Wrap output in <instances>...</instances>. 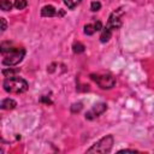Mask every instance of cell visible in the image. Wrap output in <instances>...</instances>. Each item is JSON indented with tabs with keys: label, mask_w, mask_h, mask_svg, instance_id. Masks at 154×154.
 <instances>
[{
	"label": "cell",
	"mask_w": 154,
	"mask_h": 154,
	"mask_svg": "<svg viewBox=\"0 0 154 154\" xmlns=\"http://www.w3.org/2000/svg\"><path fill=\"white\" fill-rule=\"evenodd\" d=\"M112 146H113V136L107 135L96 143H94L93 147L88 149V153H108L111 152Z\"/></svg>",
	"instance_id": "cell-3"
},
{
	"label": "cell",
	"mask_w": 154,
	"mask_h": 154,
	"mask_svg": "<svg viewBox=\"0 0 154 154\" xmlns=\"http://www.w3.org/2000/svg\"><path fill=\"white\" fill-rule=\"evenodd\" d=\"M16 101L12 99H5L1 101V108L2 109H13L16 107Z\"/></svg>",
	"instance_id": "cell-10"
},
{
	"label": "cell",
	"mask_w": 154,
	"mask_h": 154,
	"mask_svg": "<svg viewBox=\"0 0 154 154\" xmlns=\"http://www.w3.org/2000/svg\"><path fill=\"white\" fill-rule=\"evenodd\" d=\"M91 78L96 82V84L101 88V89H111L114 87L116 84V78L112 75H91Z\"/></svg>",
	"instance_id": "cell-4"
},
{
	"label": "cell",
	"mask_w": 154,
	"mask_h": 154,
	"mask_svg": "<svg viewBox=\"0 0 154 154\" xmlns=\"http://www.w3.org/2000/svg\"><path fill=\"white\" fill-rule=\"evenodd\" d=\"M123 14H124V11H123L122 7H119L116 11H113L111 13L109 18H108V22H107L106 26H108L112 31L113 30H117L122 25V17H123Z\"/></svg>",
	"instance_id": "cell-5"
},
{
	"label": "cell",
	"mask_w": 154,
	"mask_h": 154,
	"mask_svg": "<svg viewBox=\"0 0 154 154\" xmlns=\"http://www.w3.org/2000/svg\"><path fill=\"white\" fill-rule=\"evenodd\" d=\"M101 29H102V24H101L100 20H97V22H95V23H93V24H87V25L84 26V34H87V35H93L95 31H99V30H101Z\"/></svg>",
	"instance_id": "cell-7"
},
{
	"label": "cell",
	"mask_w": 154,
	"mask_h": 154,
	"mask_svg": "<svg viewBox=\"0 0 154 154\" xmlns=\"http://www.w3.org/2000/svg\"><path fill=\"white\" fill-rule=\"evenodd\" d=\"M111 35H112V30L108 26H103L101 29V36H100L101 42H107L111 38Z\"/></svg>",
	"instance_id": "cell-9"
},
{
	"label": "cell",
	"mask_w": 154,
	"mask_h": 154,
	"mask_svg": "<svg viewBox=\"0 0 154 154\" xmlns=\"http://www.w3.org/2000/svg\"><path fill=\"white\" fill-rule=\"evenodd\" d=\"M1 24H2V26H1V31L4 32V31L6 30V26H7V24H6V20H5V18H1Z\"/></svg>",
	"instance_id": "cell-17"
},
{
	"label": "cell",
	"mask_w": 154,
	"mask_h": 154,
	"mask_svg": "<svg viewBox=\"0 0 154 154\" xmlns=\"http://www.w3.org/2000/svg\"><path fill=\"white\" fill-rule=\"evenodd\" d=\"M90 8H91L93 12H96V11H99L101 8V4L99 1H93L91 5H90Z\"/></svg>",
	"instance_id": "cell-16"
},
{
	"label": "cell",
	"mask_w": 154,
	"mask_h": 154,
	"mask_svg": "<svg viewBox=\"0 0 154 154\" xmlns=\"http://www.w3.org/2000/svg\"><path fill=\"white\" fill-rule=\"evenodd\" d=\"M0 7L4 11H10L12 7V4L10 2V0H0Z\"/></svg>",
	"instance_id": "cell-12"
},
{
	"label": "cell",
	"mask_w": 154,
	"mask_h": 154,
	"mask_svg": "<svg viewBox=\"0 0 154 154\" xmlns=\"http://www.w3.org/2000/svg\"><path fill=\"white\" fill-rule=\"evenodd\" d=\"M19 72V69H4L2 70V75L6 76V77H13L16 73Z\"/></svg>",
	"instance_id": "cell-11"
},
{
	"label": "cell",
	"mask_w": 154,
	"mask_h": 154,
	"mask_svg": "<svg viewBox=\"0 0 154 154\" xmlns=\"http://www.w3.org/2000/svg\"><path fill=\"white\" fill-rule=\"evenodd\" d=\"M106 108H107V106H106V103H103V102H100V103H97V105H94V106L91 107V109L87 112L85 118H87V119H94V118L99 117L100 114H102V113L106 111Z\"/></svg>",
	"instance_id": "cell-6"
},
{
	"label": "cell",
	"mask_w": 154,
	"mask_h": 154,
	"mask_svg": "<svg viewBox=\"0 0 154 154\" xmlns=\"http://www.w3.org/2000/svg\"><path fill=\"white\" fill-rule=\"evenodd\" d=\"M41 14H42V17H54V16H58V11L52 5H47V6L42 7Z\"/></svg>",
	"instance_id": "cell-8"
},
{
	"label": "cell",
	"mask_w": 154,
	"mask_h": 154,
	"mask_svg": "<svg viewBox=\"0 0 154 154\" xmlns=\"http://www.w3.org/2000/svg\"><path fill=\"white\" fill-rule=\"evenodd\" d=\"M82 0H64V2H65V5L69 7V8H75L77 5H79V2H81Z\"/></svg>",
	"instance_id": "cell-14"
},
{
	"label": "cell",
	"mask_w": 154,
	"mask_h": 154,
	"mask_svg": "<svg viewBox=\"0 0 154 154\" xmlns=\"http://www.w3.org/2000/svg\"><path fill=\"white\" fill-rule=\"evenodd\" d=\"M4 89L10 94H22L28 89V82L20 77H8L4 81Z\"/></svg>",
	"instance_id": "cell-2"
},
{
	"label": "cell",
	"mask_w": 154,
	"mask_h": 154,
	"mask_svg": "<svg viewBox=\"0 0 154 154\" xmlns=\"http://www.w3.org/2000/svg\"><path fill=\"white\" fill-rule=\"evenodd\" d=\"M1 53L4 54L2 64L6 66H13V65L19 64L23 60L25 55V49L22 47H13L11 43L8 48L1 49Z\"/></svg>",
	"instance_id": "cell-1"
},
{
	"label": "cell",
	"mask_w": 154,
	"mask_h": 154,
	"mask_svg": "<svg viewBox=\"0 0 154 154\" xmlns=\"http://www.w3.org/2000/svg\"><path fill=\"white\" fill-rule=\"evenodd\" d=\"M73 52L75 53H82V52H84V46L82 43H79V42L75 43L73 45Z\"/></svg>",
	"instance_id": "cell-15"
},
{
	"label": "cell",
	"mask_w": 154,
	"mask_h": 154,
	"mask_svg": "<svg viewBox=\"0 0 154 154\" xmlns=\"http://www.w3.org/2000/svg\"><path fill=\"white\" fill-rule=\"evenodd\" d=\"M26 5H28V1L26 0H14V7L18 8V10L25 8Z\"/></svg>",
	"instance_id": "cell-13"
}]
</instances>
